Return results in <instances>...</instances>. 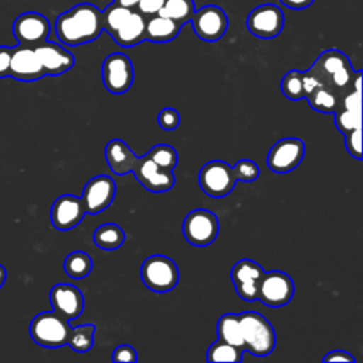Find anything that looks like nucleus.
Masks as SVG:
<instances>
[{
	"label": "nucleus",
	"mask_w": 363,
	"mask_h": 363,
	"mask_svg": "<svg viewBox=\"0 0 363 363\" xmlns=\"http://www.w3.org/2000/svg\"><path fill=\"white\" fill-rule=\"evenodd\" d=\"M102 33V11L92 3H79L55 20L57 38L69 47L95 41Z\"/></svg>",
	"instance_id": "nucleus-1"
},
{
	"label": "nucleus",
	"mask_w": 363,
	"mask_h": 363,
	"mask_svg": "<svg viewBox=\"0 0 363 363\" xmlns=\"http://www.w3.org/2000/svg\"><path fill=\"white\" fill-rule=\"evenodd\" d=\"M309 71L323 88L332 91L336 96L339 92L346 94V89L353 84L356 74L346 54L339 50L323 51Z\"/></svg>",
	"instance_id": "nucleus-2"
},
{
	"label": "nucleus",
	"mask_w": 363,
	"mask_h": 363,
	"mask_svg": "<svg viewBox=\"0 0 363 363\" xmlns=\"http://www.w3.org/2000/svg\"><path fill=\"white\" fill-rule=\"evenodd\" d=\"M244 340V350L262 357L269 354L275 347V330L272 325L258 312L247 311L238 315Z\"/></svg>",
	"instance_id": "nucleus-3"
},
{
	"label": "nucleus",
	"mask_w": 363,
	"mask_h": 363,
	"mask_svg": "<svg viewBox=\"0 0 363 363\" xmlns=\"http://www.w3.org/2000/svg\"><path fill=\"white\" fill-rule=\"evenodd\" d=\"M72 326L69 320L55 311L41 312L35 315L30 323V335L33 340L44 347H61L68 345Z\"/></svg>",
	"instance_id": "nucleus-4"
},
{
	"label": "nucleus",
	"mask_w": 363,
	"mask_h": 363,
	"mask_svg": "<svg viewBox=\"0 0 363 363\" xmlns=\"http://www.w3.org/2000/svg\"><path fill=\"white\" fill-rule=\"evenodd\" d=\"M140 278L146 288L153 292L172 291L179 282L176 262L162 254L147 257L140 267Z\"/></svg>",
	"instance_id": "nucleus-5"
},
{
	"label": "nucleus",
	"mask_w": 363,
	"mask_h": 363,
	"mask_svg": "<svg viewBox=\"0 0 363 363\" xmlns=\"http://www.w3.org/2000/svg\"><path fill=\"white\" fill-rule=\"evenodd\" d=\"M220 224L217 216L206 208L190 211L183 221V234L187 242L196 247L210 245L218 235Z\"/></svg>",
	"instance_id": "nucleus-6"
},
{
	"label": "nucleus",
	"mask_w": 363,
	"mask_h": 363,
	"mask_svg": "<svg viewBox=\"0 0 363 363\" xmlns=\"http://www.w3.org/2000/svg\"><path fill=\"white\" fill-rule=\"evenodd\" d=\"M235 183L233 167L223 160H211L200 169V189L210 197L220 199L228 196L235 187Z\"/></svg>",
	"instance_id": "nucleus-7"
},
{
	"label": "nucleus",
	"mask_w": 363,
	"mask_h": 363,
	"mask_svg": "<svg viewBox=\"0 0 363 363\" xmlns=\"http://www.w3.org/2000/svg\"><path fill=\"white\" fill-rule=\"evenodd\" d=\"M102 82L113 95L125 94L133 84V65L130 58L122 52L109 54L102 62Z\"/></svg>",
	"instance_id": "nucleus-8"
},
{
	"label": "nucleus",
	"mask_w": 363,
	"mask_h": 363,
	"mask_svg": "<svg viewBox=\"0 0 363 363\" xmlns=\"http://www.w3.org/2000/svg\"><path fill=\"white\" fill-rule=\"evenodd\" d=\"M295 292L292 278L282 271L265 272L258 288V301L269 308H281L291 302Z\"/></svg>",
	"instance_id": "nucleus-9"
},
{
	"label": "nucleus",
	"mask_w": 363,
	"mask_h": 363,
	"mask_svg": "<svg viewBox=\"0 0 363 363\" xmlns=\"http://www.w3.org/2000/svg\"><path fill=\"white\" fill-rule=\"evenodd\" d=\"M190 23L196 35L208 43L218 41L228 28L227 14L216 4H207L196 10Z\"/></svg>",
	"instance_id": "nucleus-10"
},
{
	"label": "nucleus",
	"mask_w": 363,
	"mask_h": 363,
	"mask_svg": "<svg viewBox=\"0 0 363 363\" xmlns=\"http://www.w3.org/2000/svg\"><path fill=\"white\" fill-rule=\"evenodd\" d=\"M284 23L285 18L282 10L272 3L257 6L254 10H251L245 21L248 31L252 35L264 40L279 35L284 28Z\"/></svg>",
	"instance_id": "nucleus-11"
},
{
	"label": "nucleus",
	"mask_w": 363,
	"mask_h": 363,
	"mask_svg": "<svg viewBox=\"0 0 363 363\" xmlns=\"http://www.w3.org/2000/svg\"><path fill=\"white\" fill-rule=\"evenodd\" d=\"M305 155V143L298 138H284L272 145L267 156V164L274 173L295 170Z\"/></svg>",
	"instance_id": "nucleus-12"
},
{
	"label": "nucleus",
	"mask_w": 363,
	"mask_h": 363,
	"mask_svg": "<svg viewBox=\"0 0 363 363\" xmlns=\"http://www.w3.org/2000/svg\"><path fill=\"white\" fill-rule=\"evenodd\" d=\"M264 268L248 258L240 259L231 268V281L234 284L237 295L244 301H257L259 282L264 277Z\"/></svg>",
	"instance_id": "nucleus-13"
},
{
	"label": "nucleus",
	"mask_w": 363,
	"mask_h": 363,
	"mask_svg": "<svg viewBox=\"0 0 363 363\" xmlns=\"http://www.w3.org/2000/svg\"><path fill=\"white\" fill-rule=\"evenodd\" d=\"M132 173L145 189L153 193L167 191L176 183L173 170L157 166L147 155L136 159Z\"/></svg>",
	"instance_id": "nucleus-14"
},
{
	"label": "nucleus",
	"mask_w": 363,
	"mask_h": 363,
	"mask_svg": "<svg viewBox=\"0 0 363 363\" xmlns=\"http://www.w3.org/2000/svg\"><path fill=\"white\" fill-rule=\"evenodd\" d=\"M13 34L18 44L35 47L47 40L50 34V21L37 11H26L13 23Z\"/></svg>",
	"instance_id": "nucleus-15"
},
{
	"label": "nucleus",
	"mask_w": 363,
	"mask_h": 363,
	"mask_svg": "<svg viewBox=\"0 0 363 363\" xmlns=\"http://www.w3.org/2000/svg\"><path fill=\"white\" fill-rule=\"evenodd\" d=\"M116 193V184L112 177L99 174L92 177L84 187L82 203L86 213L98 214L108 208L113 201Z\"/></svg>",
	"instance_id": "nucleus-16"
},
{
	"label": "nucleus",
	"mask_w": 363,
	"mask_h": 363,
	"mask_svg": "<svg viewBox=\"0 0 363 363\" xmlns=\"http://www.w3.org/2000/svg\"><path fill=\"white\" fill-rule=\"evenodd\" d=\"M44 69L34 51V47L18 44L11 48V61L9 77L14 79L30 82L44 77Z\"/></svg>",
	"instance_id": "nucleus-17"
},
{
	"label": "nucleus",
	"mask_w": 363,
	"mask_h": 363,
	"mask_svg": "<svg viewBox=\"0 0 363 363\" xmlns=\"http://www.w3.org/2000/svg\"><path fill=\"white\" fill-rule=\"evenodd\" d=\"M85 207L82 199L74 194L60 196L51 207V223L57 230L67 231L77 227L84 216Z\"/></svg>",
	"instance_id": "nucleus-18"
},
{
	"label": "nucleus",
	"mask_w": 363,
	"mask_h": 363,
	"mask_svg": "<svg viewBox=\"0 0 363 363\" xmlns=\"http://www.w3.org/2000/svg\"><path fill=\"white\" fill-rule=\"evenodd\" d=\"M45 75H61L74 67V55L62 45L52 41H43L34 47Z\"/></svg>",
	"instance_id": "nucleus-19"
},
{
	"label": "nucleus",
	"mask_w": 363,
	"mask_h": 363,
	"mask_svg": "<svg viewBox=\"0 0 363 363\" xmlns=\"http://www.w3.org/2000/svg\"><path fill=\"white\" fill-rule=\"evenodd\" d=\"M52 311L67 320L77 319L84 311V295L71 284H57L50 291Z\"/></svg>",
	"instance_id": "nucleus-20"
},
{
	"label": "nucleus",
	"mask_w": 363,
	"mask_h": 363,
	"mask_svg": "<svg viewBox=\"0 0 363 363\" xmlns=\"http://www.w3.org/2000/svg\"><path fill=\"white\" fill-rule=\"evenodd\" d=\"M322 86L316 77L308 69L288 71L281 81V92L291 101H299L306 98L315 88Z\"/></svg>",
	"instance_id": "nucleus-21"
},
{
	"label": "nucleus",
	"mask_w": 363,
	"mask_h": 363,
	"mask_svg": "<svg viewBox=\"0 0 363 363\" xmlns=\"http://www.w3.org/2000/svg\"><path fill=\"white\" fill-rule=\"evenodd\" d=\"M105 157L109 169L118 176L132 173V169L138 159V156L130 150L128 143L122 139H112L106 143Z\"/></svg>",
	"instance_id": "nucleus-22"
},
{
	"label": "nucleus",
	"mask_w": 363,
	"mask_h": 363,
	"mask_svg": "<svg viewBox=\"0 0 363 363\" xmlns=\"http://www.w3.org/2000/svg\"><path fill=\"white\" fill-rule=\"evenodd\" d=\"M145 30H146V17L138 10H132L128 20L116 30L112 38L121 47H125V48L135 47L139 43L146 40Z\"/></svg>",
	"instance_id": "nucleus-23"
},
{
	"label": "nucleus",
	"mask_w": 363,
	"mask_h": 363,
	"mask_svg": "<svg viewBox=\"0 0 363 363\" xmlns=\"http://www.w3.org/2000/svg\"><path fill=\"white\" fill-rule=\"evenodd\" d=\"M182 26L160 14L146 17L145 37L152 43H167L177 37Z\"/></svg>",
	"instance_id": "nucleus-24"
},
{
	"label": "nucleus",
	"mask_w": 363,
	"mask_h": 363,
	"mask_svg": "<svg viewBox=\"0 0 363 363\" xmlns=\"http://www.w3.org/2000/svg\"><path fill=\"white\" fill-rule=\"evenodd\" d=\"M217 336L223 342L244 349L240 316L237 313H224L217 322Z\"/></svg>",
	"instance_id": "nucleus-25"
},
{
	"label": "nucleus",
	"mask_w": 363,
	"mask_h": 363,
	"mask_svg": "<svg viewBox=\"0 0 363 363\" xmlns=\"http://www.w3.org/2000/svg\"><path fill=\"white\" fill-rule=\"evenodd\" d=\"M125 238H126L125 231L118 224H113V223L102 224L94 233L95 245L105 251L118 250L123 244Z\"/></svg>",
	"instance_id": "nucleus-26"
},
{
	"label": "nucleus",
	"mask_w": 363,
	"mask_h": 363,
	"mask_svg": "<svg viewBox=\"0 0 363 363\" xmlns=\"http://www.w3.org/2000/svg\"><path fill=\"white\" fill-rule=\"evenodd\" d=\"M196 11L193 0H164L159 14L183 26L190 23Z\"/></svg>",
	"instance_id": "nucleus-27"
},
{
	"label": "nucleus",
	"mask_w": 363,
	"mask_h": 363,
	"mask_svg": "<svg viewBox=\"0 0 363 363\" xmlns=\"http://www.w3.org/2000/svg\"><path fill=\"white\" fill-rule=\"evenodd\" d=\"M64 271L74 279H82L92 271V258L84 251H74L64 261Z\"/></svg>",
	"instance_id": "nucleus-28"
},
{
	"label": "nucleus",
	"mask_w": 363,
	"mask_h": 363,
	"mask_svg": "<svg viewBox=\"0 0 363 363\" xmlns=\"http://www.w3.org/2000/svg\"><path fill=\"white\" fill-rule=\"evenodd\" d=\"M132 9L123 7L118 3H111L102 11V30H105L111 37L116 33V30L128 20Z\"/></svg>",
	"instance_id": "nucleus-29"
},
{
	"label": "nucleus",
	"mask_w": 363,
	"mask_h": 363,
	"mask_svg": "<svg viewBox=\"0 0 363 363\" xmlns=\"http://www.w3.org/2000/svg\"><path fill=\"white\" fill-rule=\"evenodd\" d=\"M244 349L233 346L223 340H216L207 350V360L208 362H233L240 363L242 360Z\"/></svg>",
	"instance_id": "nucleus-30"
},
{
	"label": "nucleus",
	"mask_w": 363,
	"mask_h": 363,
	"mask_svg": "<svg viewBox=\"0 0 363 363\" xmlns=\"http://www.w3.org/2000/svg\"><path fill=\"white\" fill-rule=\"evenodd\" d=\"M95 325L85 323L78 325L71 329V335L68 339V345L72 350L78 353H85L94 346V336H95Z\"/></svg>",
	"instance_id": "nucleus-31"
},
{
	"label": "nucleus",
	"mask_w": 363,
	"mask_h": 363,
	"mask_svg": "<svg viewBox=\"0 0 363 363\" xmlns=\"http://www.w3.org/2000/svg\"><path fill=\"white\" fill-rule=\"evenodd\" d=\"M306 99H308L312 109H315L318 112H322V113H333L337 109V105H339L337 96L332 91H329L323 86L315 88L306 96Z\"/></svg>",
	"instance_id": "nucleus-32"
},
{
	"label": "nucleus",
	"mask_w": 363,
	"mask_h": 363,
	"mask_svg": "<svg viewBox=\"0 0 363 363\" xmlns=\"http://www.w3.org/2000/svg\"><path fill=\"white\" fill-rule=\"evenodd\" d=\"M157 166L166 169V170H173L177 164V152L173 146L159 143L153 146L147 153H146Z\"/></svg>",
	"instance_id": "nucleus-33"
},
{
	"label": "nucleus",
	"mask_w": 363,
	"mask_h": 363,
	"mask_svg": "<svg viewBox=\"0 0 363 363\" xmlns=\"http://www.w3.org/2000/svg\"><path fill=\"white\" fill-rule=\"evenodd\" d=\"M333 113H335V125L343 135L353 129H359L362 125V113H356L339 106Z\"/></svg>",
	"instance_id": "nucleus-34"
},
{
	"label": "nucleus",
	"mask_w": 363,
	"mask_h": 363,
	"mask_svg": "<svg viewBox=\"0 0 363 363\" xmlns=\"http://www.w3.org/2000/svg\"><path fill=\"white\" fill-rule=\"evenodd\" d=\"M234 176L237 182L242 183H251L259 176V167L255 162L250 159H241L238 160L233 167Z\"/></svg>",
	"instance_id": "nucleus-35"
},
{
	"label": "nucleus",
	"mask_w": 363,
	"mask_h": 363,
	"mask_svg": "<svg viewBox=\"0 0 363 363\" xmlns=\"http://www.w3.org/2000/svg\"><path fill=\"white\" fill-rule=\"evenodd\" d=\"M345 146L354 159H362V132L359 129H353L347 133H345Z\"/></svg>",
	"instance_id": "nucleus-36"
},
{
	"label": "nucleus",
	"mask_w": 363,
	"mask_h": 363,
	"mask_svg": "<svg viewBox=\"0 0 363 363\" xmlns=\"http://www.w3.org/2000/svg\"><path fill=\"white\" fill-rule=\"evenodd\" d=\"M159 126L164 130H174L180 123V115L173 108H163L157 115Z\"/></svg>",
	"instance_id": "nucleus-37"
},
{
	"label": "nucleus",
	"mask_w": 363,
	"mask_h": 363,
	"mask_svg": "<svg viewBox=\"0 0 363 363\" xmlns=\"http://www.w3.org/2000/svg\"><path fill=\"white\" fill-rule=\"evenodd\" d=\"M339 108L362 113V94L359 89H353L350 92H346L343 98L339 101Z\"/></svg>",
	"instance_id": "nucleus-38"
},
{
	"label": "nucleus",
	"mask_w": 363,
	"mask_h": 363,
	"mask_svg": "<svg viewBox=\"0 0 363 363\" xmlns=\"http://www.w3.org/2000/svg\"><path fill=\"white\" fill-rule=\"evenodd\" d=\"M113 362H136L138 353L130 345H119L112 353Z\"/></svg>",
	"instance_id": "nucleus-39"
},
{
	"label": "nucleus",
	"mask_w": 363,
	"mask_h": 363,
	"mask_svg": "<svg viewBox=\"0 0 363 363\" xmlns=\"http://www.w3.org/2000/svg\"><path fill=\"white\" fill-rule=\"evenodd\" d=\"M163 3L164 0H139L135 10L142 13L145 17H149V16L159 14Z\"/></svg>",
	"instance_id": "nucleus-40"
},
{
	"label": "nucleus",
	"mask_w": 363,
	"mask_h": 363,
	"mask_svg": "<svg viewBox=\"0 0 363 363\" xmlns=\"http://www.w3.org/2000/svg\"><path fill=\"white\" fill-rule=\"evenodd\" d=\"M11 61V48L6 45H0V78L9 77Z\"/></svg>",
	"instance_id": "nucleus-41"
},
{
	"label": "nucleus",
	"mask_w": 363,
	"mask_h": 363,
	"mask_svg": "<svg viewBox=\"0 0 363 363\" xmlns=\"http://www.w3.org/2000/svg\"><path fill=\"white\" fill-rule=\"evenodd\" d=\"M323 362L325 363H328V362H353L354 363L356 359L345 350H332L323 357Z\"/></svg>",
	"instance_id": "nucleus-42"
},
{
	"label": "nucleus",
	"mask_w": 363,
	"mask_h": 363,
	"mask_svg": "<svg viewBox=\"0 0 363 363\" xmlns=\"http://www.w3.org/2000/svg\"><path fill=\"white\" fill-rule=\"evenodd\" d=\"M285 7L288 9H292V10H302V9H306L309 7L313 0H279Z\"/></svg>",
	"instance_id": "nucleus-43"
},
{
	"label": "nucleus",
	"mask_w": 363,
	"mask_h": 363,
	"mask_svg": "<svg viewBox=\"0 0 363 363\" xmlns=\"http://www.w3.org/2000/svg\"><path fill=\"white\" fill-rule=\"evenodd\" d=\"M113 1L118 3V4H121V6H123V7L132 9V10H135L136 6H138V3H139V0H113Z\"/></svg>",
	"instance_id": "nucleus-44"
},
{
	"label": "nucleus",
	"mask_w": 363,
	"mask_h": 363,
	"mask_svg": "<svg viewBox=\"0 0 363 363\" xmlns=\"http://www.w3.org/2000/svg\"><path fill=\"white\" fill-rule=\"evenodd\" d=\"M6 269H4V267L3 265H0V288L3 286V284H4V281H6Z\"/></svg>",
	"instance_id": "nucleus-45"
}]
</instances>
